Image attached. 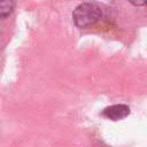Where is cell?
Instances as JSON below:
<instances>
[{
	"label": "cell",
	"mask_w": 147,
	"mask_h": 147,
	"mask_svg": "<svg viewBox=\"0 0 147 147\" xmlns=\"http://www.w3.org/2000/svg\"><path fill=\"white\" fill-rule=\"evenodd\" d=\"M102 17L101 8L92 2H84L78 5L72 13V21L79 29L87 28L95 24Z\"/></svg>",
	"instance_id": "obj_1"
},
{
	"label": "cell",
	"mask_w": 147,
	"mask_h": 147,
	"mask_svg": "<svg viewBox=\"0 0 147 147\" xmlns=\"http://www.w3.org/2000/svg\"><path fill=\"white\" fill-rule=\"evenodd\" d=\"M130 114V108L126 105L119 103V105H113L110 107H107L102 111V116H105L108 119L111 121H119L125 118Z\"/></svg>",
	"instance_id": "obj_2"
},
{
	"label": "cell",
	"mask_w": 147,
	"mask_h": 147,
	"mask_svg": "<svg viewBox=\"0 0 147 147\" xmlns=\"http://www.w3.org/2000/svg\"><path fill=\"white\" fill-rule=\"evenodd\" d=\"M15 1L14 0H0V16L1 18H6L14 10Z\"/></svg>",
	"instance_id": "obj_3"
},
{
	"label": "cell",
	"mask_w": 147,
	"mask_h": 147,
	"mask_svg": "<svg viewBox=\"0 0 147 147\" xmlns=\"http://www.w3.org/2000/svg\"><path fill=\"white\" fill-rule=\"evenodd\" d=\"M131 5L136 6V7H140V6H146L147 5V0H127Z\"/></svg>",
	"instance_id": "obj_4"
}]
</instances>
